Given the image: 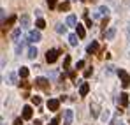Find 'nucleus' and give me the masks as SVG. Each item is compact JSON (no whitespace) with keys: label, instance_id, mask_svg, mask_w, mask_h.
<instances>
[{"label":"nucleus","instance_id":"1","mask_svg":"<svg viewBox=\"0 0 130 125\" xmlns=\"http://www.w3.org/2000/svg\"><path fill=\"white\" fill-rule=\"evenodd\" d=\"M118 76H120V79H121V86L123 88H128L130 86V74L127 71H123V69H120L118 71Z\"/></svg>","mask_w":130,"mask_h":125},{"label":"nucleus","instance_id":"2","mask_svg":"<svg viewBox=\"0 0 130 125\" xmlns=\"http://www.w3.org/2000/svg\"><path fill=\"white\" fill-rule=\"evenodd\" d=\"M60 49H47V53H46V62L47 63H53V62H56V58L60 57Z\"/></svg>","mask_w":130,"mask_h":125},{"label":"nucleus","instance_id":"3","mask_svg":"<svg viewBox=\"0 0 130 125\" xmlns=\"http://www.w3.org/2000/svg\"><path fill=\"white\" fill-rule=\"evenodd\" d=\"M35 86L41 88V90H44V92H49V81H47L46 78H37V79H35Z\"/></svg>","mask_w":130,"mask_h":125},{"label":"nucleus","instance_id":"4","mask_svg":"<svg viewBox=\"0 0 130 125\" xmlns=\"http://www.w3.org/2000/svg\"><path fill=\"white\" fill-rule=\"evenodd\" d=\"M18 20L16 16H9V20L7 21H4L2 23V35H5V32H7V28H11L12 25H14V21Z\"/></svg>","mask_w":130,"mask_h":125},{"label":"nucleus","instance_id":"5","mask_svg":"<svg viewBox=\"0 0 130 125\" xmlns=\"http://www.w3.org/2000/svg\"><path fill=\"white\" fill-rule=\"evenodd\" d=\"M42 39L41 37V32L39 30H30V34H28V41L30 42H39Z\"/></svg>","mask_w":130,"mask_h":125},{"label":"nucleus","instance_id":"6","mask_svg":"<svg viewBox=\"0 0 130 125\" xmlns=\"http://www.w3.org/2000/svg\"><path fill=\"white\" fill-rule=\"evenodd\" d=\"M60 107V99H49L47 101V109L49 111H58Z\"/></svg>","mask_w":130,"mask_h":125},{"label":"nucleus","instance_id":"7","mask_svg":"<svg viewBox=\"0 0 130 125\" xmlns=\"http://www.w3.org/2000/svg\"><path fill=\"white\" fill-rule=\"evenodd\" d=\"M20 28H23V30L30 28V18H28L26 14H23L21 18H20Z\"/></svg>","mask_w":130,"mask_h":125},{"label":"nucleus","instance_id":"8","mask_svg":"<svg viewBox=\"0 0 130 125\" xmlns=\"http://www.w3.org/2000/svg\"><path fill=\"white\" fill-rule=\"evenodd\" d=\"M32 116H34V109L30 106H25L23 107V120H30Z\"/></svg>","mask_w":130,"mask_h":125},{"label":"nucleus","instance_id":"9","mask_svg":"<svg viewBox=\"0 0 130 125\" xmlns=\"http://www.w3.org/2000/svg\"><path fill=\"white\" fill-rule=\"evenodd\" d=\"M120 106L121 107H127L128 106V93H125V92L120 93Z\"/></svg>","mask_w":130,"mask_h":125},{"label":"nucleus","instance_id":"10","mask_svg":"<svg viewBox=\"0 0 130 125\" xmlns=\"http://www.w3.org/2000/svg\"><path fill=\"white\" fill-rule=\"evenodd\" d=\"M90 113H91L93 118L99 116V104H97V102H91V104H90Z\"/></svg>","mask_w":130,"mask_h":125},{"label":"nucleus","instance_id":"11","mask_svg":"<svg viewBox=\"0 0 130 125\" xmlns=\"http://www.w3.org/2000/svg\"><path fill=\"white\" fill-rule=\"evenodd\" d=\"M86 51L90 53V55L97 53V51H99V42H97V41H93L91 44H90V46H88V49H86Z\"/></svg>","mask_w":130,"mask_h":125},{"label":"nucleus","instance_id":"12","mask_svg":"<svg viewBox=\"0 0 130 125\" xmlns=\"http://www.w3.org/2000/svg\"><path fill=\"white\" fill-rule=\"evenodd\" d=\"M76 30H77V37H79V39H85V35H86V30H85V26L77 23V26H76Z\"/></svg>","mask_w":130,"mask_h":125},{"label":"nucleus","instance_id":"13","mask_svg":"<svg viewBox=\"0 0 130 125\" xmlns=\"http://www.w3.org/2000/svg\"><path fill=\"white\" fill-rule=\"evenodd\" d=\"M67 25H69V26H77V20H76L74 14H69V16H67Z\"/></svg>","mask_w":130,"mask_h":125},{"label":"nucleus","instance_id":"14","mask_svg":"<svg viewBox=\"0 0 130 125\" xmlns=\"http://www.w3.org/2000/svg\"><path fill=\"white\" fill-rule=\"evenodd\" d=\"M100 120H102L104 123H107L109 120H111V113H109V109H104V111H102V115H100Z\"/></svg>","mask_w":130,"mask_h":125},{"label":"nucleus","instance_id":"15","mask_svg":"<svg viewBox=\"0 0 130 125\" xmlns=\"http://www.w3.org/2000/svg\"><path fill=\"white\" fill-rule=\"evenodd\" d=\"M88 92H90V85H88V83H83V85H81V88H79V95H83V97H85Z\"/></svg>","mask_w":130,"mask_h":125},{"label":"nucleus","instance_id":"16","mask_svg":"<svg viewBox=\"0 0 130 125\" xmlns=\"http://www.w3.org/2000/svg\"><path fill=\"white\" fill-rule=\"evenodd\" d=\"M70 123H72V111L67 109L65 111V125H70Z\"/></svg>","mask_w":130,"mask_h":125},{"label":"nucleus","instance_id":"17","mask_svg":"<svg viewBox=\"0 0 130 125\" xmlns=\"http://www.w3.org/2000/svg\"><path fill=\"white\" fill-rule=\"evenodd\" d=\"M69 7H70V2H69V0H65V2H62V4L58 5V11H62V12H63V11H69Z\"/></svg>","mask_w":130,"mask_h":125},{"label":"nucleus","instance_id":"18","mask_svg":"<svg viewBox=\"0 0 130 125\" xmlns=\"http://www.w3.org/2000/svg\"><path fill=\"white\" fill-rule=\"evenodd\" d=\"M77 41H79V39H77L76 34H70V35H69V44H70V46H77Z\"/></svg>","mask_w":130,"mask_h":125},{"label":"nucleus","instance_id":"19","mask_svg":"<svg viewBox=\"0 0 130 125\" xmlns=\"http://www.w3.org/2000/svg\"><path fill=\"white\" fill-rule=\"evenodd\" d=\"M28 58H32V60L37 58V48H34V46L28 48Z\"/></svg>","mask_w":130,"mask_h":125},{"label":"nucleus","instance_id":"20","mask_svg":"<svg viewBox=\"0 0 130 125\" xmlns=\"http://www.w3.org/2000/svg\"><path fill=\"white\" fill-rule=\"evenodd\" d=\"M28 72H30V71H28L26 67H21V69H20V78L26 79V78H28Z\"/></svg>","mask_w":130,"mask_h":125},{"label":"nucleus","instance_id":"21","mask_svg":"<svg viewBox=\"0 0 130 125\" xmlns=\"http://www.w3.org/2000/svg\"><path fill=\"white\" fill-rule=\"evenodd\" d=\"M35 26H37V28L41 30V28H44V26H46V21H44L42 18H39V20L35 21Z\"/></svg>","mask_w":130,"mask_h":125},{"label":"nucleus","instance_id":"22","mask_svg":"<svg viewBox=\"0 0 130 125\" xmlns=\"http://www.w3.org/2000/svg\"><path fill=\"white\" fill-rule=\"evenodd\" d=\"M114 35H116V30H114V28H111V30L106 32V39H112Z\"/></svg>","mask_w":130,"mask_h":125},{"label":"nucleus","instance_id":"23","mask_svg":"<svg viewBox=\"0 0 130 125\" xmlns=\"http://www.w3.org/2000/svg\"><path fill=\"white\" fill-rule=\"evenodd\" d=\"M7 83L9 85H16V74H14V72L9 74V81H7Z\"/></svg>","mask_w":130,"mask_h":125},{"label":"nucleus","instance_id":"24","mask_svg":"<svg viewBox=\"0 0 130 125\" xmlns=\"http://www.w3.org/2000/svg\"><path fill=\"white\" fill-rule=\"evenodd\" d=\"M56 32H58V34H65V32H67V26H65V25H56Z\"/></svg>","mask_w":130,"mask_h":125},{"label":"nucleus","instance_id":"25","mask_svg":"<svg viewBox=\"0 0 130 125\" xmlns=\"http://www.w3.org/2000/svg\"><path fill=\"white\" fill-rule=\"evenodd\" d=\"M69 65H70V57L67 55V57H65V60H63V71L69 69Z\"/></svg>","mask_w":130,"mask_h":125},{"label":"nucleus","instance_id":"26","mask_svg":"<svg viewBox=\"0 0 130 125\" xmlns=\"http://www.w3.org/2000/svg\"><path fill=\"white\" fill-rule=\"evenodd\" d=\"M23 48H25V42H18V44H16V53H21L23 51Z\"/></svg>","mask_w":130,"mask_h":125},{"label":"nucleus","instance_id":"27","mask_svg":"<svg viewBox=\"0 0 130 125\" xmlns=\"http://www.w3.org/2000/svg\"><path fill=\"white\" fill-rule=\"evenodd\" d=\"M21 30H23V28H16V30L12 32V39H18V37L21 35Z\"/></svg>","mask_w":130,"mask_h":125},{"label":"nucleus","instance_id":"28","mask_svg":"<svg viewBox=\"0 0 130 125\" xmlns=\"http://www.w3.org/2000/svg\"><path fill=\"white\" fill-rule=\"evenodd\" d=\"M99 12H100V14H106V16H107L109 9H107V7H106V5H102V7H99Z\"/></svg>","mask_w":130,"mask_h":125},{"label":"nucleus","instance_id":"29","mask_svg":"<svg viewBox=\"0 0 130 125\" xmlns=\"http://www.w3.org/2000/svg\"><path fill=\"white\" fill-rule=\"evenodd\" d=\"M32 102H34L35 106H41V102H42V101H41V97H35V95H34V97H32Z\"/></svg>","mask_w":130,"mask_h":125},{"label":"nucleus","instance_id":"30","mask_svg":"<svg viewBox=\"0 0 130 125\" xmlns=\"http://www.w3.org/2000/svg\"><path fill=\"white\" fill-rule=\"evenodd\" d=\"M56 2H58V0H47V5H49V9H55V7H56Z\"/></svg>","mask_w":130,"mask_h":125},{"label":"nucleus","instance_id":"31","mask_svg":"<svg viewBox=\"0 0 130 125\" xmlns=\"http://www.w3.org/2000/svg\"><path fill=\"white\" fill-rule=\"evenodd\" d=\"M58 123H60V116H55V118L49 122V125H58Z\"/></svg>","mask_w":130,"mask_h":125},{"label":"nucleus","instance_id":"32","mask_svg":"<svg viewBox=\"0 0 130 125\" xmlns=\"http://www.w3.org/2000/svg\"><path fill=\"white\" fill-rule=\"evenodd\" d=\"M85 18H86V26H91V20H90L88 12H85Z\"/></svg>","mask_w":130,"mask_h":125},{"label":"nucleus","instance_id":"33","mask_svg":"<svg viewBox=\"0 0 130 125\" xmlns=\"http://www.w3.org/2000/svg\"><path fill=\"white\" fill-rule=\"evenodd\" d=\"M21 86H23V88H30V83H28L26 79H23V81H21Z\"/></svg>","mask_w":130,"mask_h":125},{"label":"nucleus","instance_id":"34","mask_svg":"<svg viewBox=\"0 0 130 125\" xmlns=\"http://www.w3.org/2000/svg\"><path fill=\"white\" fill-rule=\"evenodd\" d=\"M107 23H109V18H107V16H106V18L102 20V28H106V25H107Z\"/></svg>","mask_w":130,"mask_h":125},{"label":"nucleus","instance_id":"35","mask_svg":"<svg viewBox=\"0 0 130 125\" xmlns=\"http://www.w3.org/2000/svg\"><path fill=\"white\" fill-rule=\"evenodd\" d=\"M14 125H23V118H16L14 120Z\"/></svg>","mask_w":130,"mask_h":125},{"label":"nucleus","instance_id":"36","mask_svg":"<svg viewBox=\"0 0 130 125\" xmlns=\"http://www.w3.org/2000/svg\"><path fill=\"white\" fill-rule=\"evenodd\" d=\"M90 76H91V69H86L85 71V78H90Z\"/></svg>","mask_w":130,"mask_h":125},{"label":"nucleus","instance_id":"37","mask_svg":"<svg viewBox=\"0 0 130 125\" xmlns=\"http://www.w3.org/2000/svg\"><path fill=\"white\" fill-rule=\"evenodd\" d=\"M83 67H85V62H83V60H79V62H77V69H83Z\"/></svg>","mask_w":130,"mask_h":125},{"label":"nucleus","instance_id":"38","mask_svg":"<svg viewBox=\"0 0 130 125\" xmlns=\"http://www.w3.org/2000/svg\"><path fill=\"white\" fill-rule=\"evenodd\" d=\"M118 123V122H116V120H112V122H111V125H116Z\"/></svg>","mask_w":130,"mask_h":125},{"label":"nucleus","instance_id":"39","mask_svg":"<svg viewBox=\"0 0 130 125\" xmlns=\"http://www.w3.org/2000/svg\"><path fill=\"white\" fill-rule=\"evenodd\" d=\"M34 125H41V122H39V120H35V123H34Z\"/></svg>","mask_w":130,"mask_h":125},{"label":"nucleus","instance_id":"40","mask_svg":"<svg viewBox=\"0 0 130 125\" xmlns=\"http://www.w3.org/2000/svg\"><path fill=\"white\" fill-rule=\"evenodd\" d=\"M125 2H128V0H125Z\"/></svg>","mask_w":130,"mask_h":125}]
</instances>
